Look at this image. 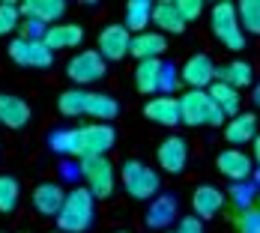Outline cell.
<instances>
[{
  "mask_svg": "<svg viewBox=\"0 0 260 233\" xmlns=\"http://www.w3.org/2000/svg\"><path fill=\"white\" fill-rule=\"evenodd\" d=\"M93 215H96V197L87 188H72L57 212L60 233H84L93 224Z\"/></svg>",
  "mask_w": 260,
  "mask_h": 233,
  "instance_id": "6da1fadb",
  "label": "cell"
},
{
  "mask_svg": "<svg viewBox=\"0 0 260 233\" xmlns=\"http://www.w3.org/2000/svg\"><path fill=\"white\" fill-rule=\"evenodd\" d=\"M180 123H185V126H221L224 114L207 96V90H188L180 99Z\"/></svg>",
  "mask_w": 260,
  "mask_h": 233,
  "instance_id": "7a4b0ae2",
  "label": "cell"
},
{
  "mask_svg": "<svg viewBox=\"0 0 260 233\" xmlns=\"http://www.w3.org/2000/svg\"><path fill=\"white\" fill-rule=\"evenodd\" d=\"M209 24H212L215 39H218L224 48H231V51H242V48H245V36H242L239 15H236L234 3H228V0L215 3V6H212V18H209Z\"/></svg>",
  "mask_w": 260,
  "mask_h": 233,
  "instance_id": "3957f363",
  "label": "cell"
},
{
  "mask_svg": "<svg viewBox=\"0 0 260 233\" xmlns=\"http://www.w3.org/2000/svg\"><path fill=\"white\" fill-rule=\"evenodd\" d=\"M120 180L135 201H150L158 194V174L153 168H147L144 161H135V158L126 161L120 171Z\"/></svg>",
  "mask_w": 260,
  "mask_h": 233,
  "instance_id": "277c9868",
  "label": "cell"
},
{
  "mask_svg": "<svg viewBox=\"0 0 260 233\" xmlns=\"http://www.w3.org/2000/svg\"><path fill=\"white\" fill-rule=\"evenodd\" d=\"M81 177L87 182V191L102 201L114 191V164L105 158V155H90V158H81Z\"/></svg>",
  "mask_w": 260,
  "mask_h": 233,
  "instance_id": "5b68a950",
  "label": "cell"
},
{
  "mask_svg": "<svg viewBox=\"0 0 260 233\" xmlns=\"http://www.w3.org/2000/svg\"><path fill=\"white\" fill-rule=\"evenodd\" d=\"M9 54L18 66H36V69H48L54 63V51L42 42V39H12L9 42Z\"/></svg>",
  "mask_w": 260,
  "mask_h": 233,
  "instance_id": "8992f818",
  "label": "cell"
},
{
  "mask_svg": "<svg viewBox=\"0 0 260 233\" xmlns=\"http://www.w3.org/2000/svg\"><path fill=\"white\" fill-rule=\"evenodd\" d=\"M117 141V131L111 129L108 123H90L78 129V144H81V158L90 155H105Z\"/></svg>",
  "mask_w": 260,
  "mask_h": 233,
  "instance_id": "52a82bcc",
  "label": "cell"
},
{
  "mask_svg": "<svg viewBox=\"0 0 260 233\" xmlns=\"http://www.w3.org/2000/svg\"><path fill=\"white\" fill-rule=\"evenodd\" d=\"M66 75L72 78L78 87L99 81V78L105 75L102 54H99V51H81V54H75V57L69 60V66H66Z\"/></svg>",
  "mask_w": 260,
  "mask_h": 233,
  "instance_id": "ba28073f",
  "label": "cell"
},
{
  "mask_svg": "<svg viewBox=\"0 0 260 233\" xmlns=\"http://www.w3.org/2000/svg\"><path fill=\"white\" fill-rule=\"evenodd\" d=\"M180 81L188 84V90H207V87L215 84V63L207 54H194L180 69Z\"/></svg>",
  "mask_w": 260,
  "mask_h": 233,
  "instance_id": "9c48e42d",
  "label": "cell"
},
{
  "mask_svg": "<svg viewBox=\"0 0 260 233\" xmlns=\"http://www.w3.org/2000/svg\"><path fill=\"white\" fill-rule=\"evenodd\" d=\"M215 164H218V174L228 177L231 182H245L251 174H254V161H251V155L242 153V150H236V147L224 150V153H218Z\"/></svg>",
  "mask_w": 260,
  "mask_h": 233,
  "instance_id": "30bf717a",
  "label": "cell"
},
{
  "mask_svg": "<svg viewBox=\"0 0 260 233\" xmlns=\"http://www.w3.org/2000/svg\"><path fill=\"white\" fill-rule=\"evenodd\" d=\"M132 45V33L123 24H108L99 33V48L96 51L102 54V60H123L129 54Z\"/></svg>",
  "mask_w": 260,
  "mask_h": 233,
  "instance_id": "8fae6325",
  "label": "cell"
},
{
  "mask_svg": "<svg viewBox=\"0 0 260 233\" xmlns=\"http://www.w3.org/2000/svg\"><path fill=\"white\" fill-rule=\"evenodd\" d=\"M180 218V207H177V197L174 194H156L147 207V227L153 230H168L171 224H177Z\"/></svg>",
  "mask_w": 260,
  "mask_h": 233,
  "instance_id": "7c38bea8",
  "label": "cell"
},
{
  "mask_svg": "<svg viewBox=\"0 0 260 233\" xmlns=\"http://www.w3.org/2000/svg\"><path fill=\"white\" fill-rule=\"evenodd\" d=\"M156 158H158V168H161V171H168V174H182V168H185V161H188V147H185L182 138L171 135L168 141L158 144Z\"/></svg>",
  "mask_w": 260,
  "mask_h": 233,
  "instance_id": "4fadbf2b",
  "label": "cell"
},
{
  "mask_svg": "<svg viewBox=\"0 0 260 233\" xmlns=\"http://www.w3.org/2000/svg\"><path fill=\"white\" fill-rule=\"evenodd\" d=\"M18 9L24 12L30 21H36L42 27H54L60 21V15L66 12V3L63 0H24Z\"/></svg>",
  "mask_w": 260,
  "mask_h": 233,
  "instance_id": "5bb4252c",
  "label": "cell"
},
{
  "mask_svg": "<svg viewBox=\"0 0 260 233\" xmlns=\"http://www.w3.org/2000/svg\"><path fill=\"white\" fill-rule=\"evenodd\" d=\"M191 209L194 215L204 221V218H212L224 209V191L215 188V185H198L194 194H191Z\"/></svg>",
  "mask_w": 260,
  "mask_h": 233,
  "instance_id": "9a60e30c",
  "label": "cell"
},
{
  "mask_svg": "<svg viewBox=\"0 0 260 233\" xmlns=\"http://www.w3.org/2000/svg\"><path fill=\"white\" fill-rule=\"evenodd\" d=\"M27 120H30V105L21 96L0 93V123L6 129H24Z\"/></svg>",
  "mask_w": 260,
  "mask_h": 233,
  "instance_id": "2e32d148",
  "label": "cell"
},
{
  "mask_svg": "<svg viewBox=\"0 0 260 233\" xmlns=\"http://www.w3.org/2000/svg\"><path fill=\"white\" fill-rule=\"evenodd\" d=\"M165 48H168V39H165L161 33H150V30H144V33L132 36L129 54L132 57H138V63H141V60H158V57L165 54Z\"/></svg>",
  "mask_w": 260,
  "mask_h": 233,
  "instance_id": "e0dca14e",
  "label": "cell"
},
{
  "mask_svg": "<svg viewBox=\"0 0 260 233\" xmlns=\"http://www.w3.org/2000/svg\"><path fill=\"white\" fill-rule=\"evenodd\" d=\"M147 117L158 123V126H177L180 123V99H174V96H156V99H150L147 102Z\"/></svg>",
  "mask_w": 260,
  "mask_h": 233,
  "instance_id": "ac0fdd59",
  "label": "cell"
},
{
  "mask_svg": "<svg viewBox=\"0 0 260 233\" xmlns=\"http://www.w3.org/2000/svg\"><path fill=\"white\" fill-rule=\"evenodd\" d=\"M81 39H84V30L78 24H54L45 30V36H42V42L51 48V51H66V48H75L81 45Z\"/></svg>",
  "mask_w": 260,
  "mask_h": 233,
  "instance_id": "d6986e66",
  "label": "cell"
},
{
  "mask_svg": "<svg viewBox=\"0 0 260 233\" xmlns=\"http://www.w3.org/2000/svg\"><path fill=\"white\" fill-rule=\"evenodd\" d=\"M63 201H66V194H63V188L57 182H39L33 188V207L42 215H57L60 207H63Z\"/></svg>",
  "mask_w": 260,
  "mask_h": 233,
  "instance_id": "ffe728a7",
  "label": "cell"
},
{
  "mask_svg": "<svg viewBox=\"0 0 260 233\" xmlns=\"http://www.w3.org/2000/svg\"><path fill=\"white\" fill-rule=\"evenodd\" d=\"M224 138L234 144L236 150L242 144L254 141L257 138V117L254 114H236V117H231V123L224 126Z\"/></svg>",
  "mask_w": 260,
  "mask_h": 233,
  "instance_id": "44dd1931",
  "label": "cell"
},
{
  "mask_svg": "<svg viewBox=\"0 0 260 233\" xmlns=\"http://www.w3.org/2000/svg\"><path fill=\"white\" fill-rule=\"evenodd\" d=\"M215 78H218L221 84L234 87V90H242V87H248V84L254 81V69H251V63H245V60H231L228 66L215 69Z\"/></svg>",
  "mask_w": 260,
  "mask_h": 233,
  "instance_id": "7402d4cb",
  "label": "cell"
},
{
  "mask_svg": "<svg viewBox=\"0 0 260 233\" xmlns=\"http://www.w3.org/2000/svg\"><path fill=\"white\" fill-rule=\"evenodd\" d=\"M153 21L161 33H182L185 30V21H182L177 3H168V0L153 3Z\"/></svg>",
  "mask_w": 260,
  "mask_h": 233,
  "instance_id": "603a6c76",
  "label": "cell"
},
{
  "mask_svg": "<svg viewBox=\"0 0 260 233\" xmlns=\"http://www.w3.org/2000/svg\"><path fill=\"white\" fill-rule=\"evenodd\" d=\"M153 21V3L150 0H129V6H126V30L129 33H144L147 24Z\"/></svg>",
  "mask_w": 260,
  "mask_h": 233,
  "instance_id": "cb8c5ba5",
  "label": "cell"
},
{
  "mask_svg": "<svg viewBox=\"0 0 260 233\" xmlns=\"http://www.w3.org/2000/svg\"><path fill=\"white\" fill-rule=\"evenodd\" d=\"M161 69L165 63L161 60H141L138 69H135V84L141 93H156L158 84H161Z\"/></svg>",
  "mask_w": 260,
  "mask_h": 233,
  "instance_id": "d4e9b609",
  "label": "cell"
},
{
  "mask_svg": "<svg viewBox=\"0 0 260 233\" xmlns=\"http://www.w3.org/2000/svg\"><path fill=\"white\" fill-rule=\"evenodd\" d=\"M207 96L218 105V111H221L224 117H236V114H239V90L221 84V81H215V84L207 90Z\"/></svg>",
  "mask_w": 260,
  "mask_h": 233,
  "instance_id": "484cf974",
  "label": "cell"
},
{
  "mask_svg": "<svg viewBox=\"0 0 260 233\" xmlns=\"http://www.w3.org/2000/svg\"><path fill=\"white\" fill-rule=\"evenodd\" d=\"M117 111H120V105H117L114 96H108V93H90V99H87V114L96 117V123L114 120Z\"/></svg>",
  "mask_w": 260,
  "mask_h": 233,
  "instance_id": "4316f807",
  "label": "cell"
},
{
  "mask_svg": "<svg viewBox=\"0 0 260 233\" xmlns=\"http://www.w3.org/2000/svg\"><path fill=\"white\" fill-rule=\"evenodd\" d=\"M51 150L60 155H75L81 158V144H78V129H57L51 135Z\"/></svg>",
  "mask_w": 260,
  "mask_h": 233,
  "instance_id": "83f0119b",
  "label": "cell"
},
{
  "mask_svg": "<svg viewBox=\"0 0 260 233\" xmlns=\"http://www.w3.org/2000/svg\"><path fill=\"white\" fill-rule=\"evenodd\" d=\"M87 99H90V93H84V90H66V93H60V114L63 117H78V114H87Z\"/></svg>",
  "mask_w": 260,
  "mask_h": 233,
  "instance_id": "f1b7e54d",
  "label": "cell"
},
{
  "mask_svg": "<svg viewBox=\"0 0 260 233\" xmlns=\"http://www.w3.org/2000/svg\"><path fill=\"white\" fill-rule=\"evenodd\" d=\"M239 12V24H242V30L245 33H254V36H260V0H242L239 6H236Z\"/></svg>",
  "mask_w": 260,
  "mask_h": 233,
  "instance_id": "f546056e",
  "label": "cell"
},
{
  "mask_svg": "<svg viewBox=\"0 0 260 233\" xmlns=\"http://www.w3.org/2000/svg\"><path fill=\"white\" fill-rule=\"evenodd\" d=\"M18 180L15 177H0V212H12L18 207Z\"/></svg>",
  "mask_w": 260,
  "mask_h": 233,
  "instance_id": "4dcf8cb0",
  "label": "cell"
},
{
  "mask_svg": "<svg viewBox=\"0 0 260 233\" xmlns=\"http://www.w3.org/2000/svg\"><path fill=\"white\" fill-rule=\"evenodd\" d=\"M257 197V188H254V182H234V188H231V201H234L236 207L242 209H251V201Z\"/></svg>",
  "mask_w": 260,
  "mask_h": 233,
  "instance_id": "1f68e13d",
  "label": "cell"
},
{
  "mask_svg": "<svg viewBox=\"0 0 260 233\" xmlns=\"http://www.w3.org/2000/svg\"><path fill=\"white\" fill-rule=\"evenodd\" d=\"M18 15L21 9L15 3H0V36H9L18 27Z\"/></svg>",
  "mask_w": 260,
  "mask_h": 233,
  "instance_id": "d6a6232c",
  "label": "cell"
},
{
  "mask_svg": "<svg viewBox=\"0 0 260 233\" xmlns=\"http://www.w3.org/2000/svg\"><path fill=\"white\" fill-rule=\"evenodd\" d=\"M236 230L239 233H260V209H245L236 218Z\"/></svg>",
  "mask_w": 260,
  "mask_h": 233,
  "instance_id": "836d02e7",
  "label": "cell"
},
{
  "mask_svg": "<svg viewBox=\"0 0 260 233\" xmlns=\"http://www.w3.org/2000/svg\"><path fill=\"white\" fill-rule=\"evenodd\" d=\"M177 9H180L182 21L188 24V21H194V18L204 12V3H201V0H177Z\"/></svg>",
  "mask_w": 260,
  "mask_h": 233,
  "instance_id": "e575fe53",
  "label": "cell"
},
{
  "mask_svg": "<svg viewBox=\"0 0 260 233\" xmlns=\"http://www.w3.org/2000/svg\"><path fill=\"white\" fill-rule=\"evenodd\" d=\"M177 84H180V78H177V69H174V66L168 63V66L161 69V84H158V90H161V96H171Z\"/></svg>",
  "mask_w": 260,
  "mask_h": 233,
  "instance_id": "d590c367",
  "label": "cell"
},
{
  "mask_svg": "<svg viewBox=\"0 0 260 233\" xmlns=\"http://www.w3.org/2000/svg\"><path fill=\"white\" fill-rule=\"evenodd\" d=\"M174 233H204V221L198 215H185V218H180V224L174 227Z\"/></svg>",
  "mask_w": 260,
  "mask_h": 233,
  "instance_id": "8d00e7d4",
  "label": "cell"
},
{
  "mask_svg": "<svg viewBox=\"0 0 260 233\" xmlns=\"http://www.w3.org/2000/svg\"><path fill=\"white\" fill-rule=\"evenodd\" d=\"M251 144H254V150H251V153H254V161H257V168H260V135L251 141Z\"/></svg>",
  "mask_w": 260,
  "mask_h": 233,
  "instance_id": "74e56055",
  "label": "cell"
},
{
  "mask_svg": "<svg viewBox=\"0 0 260 233\" xmlns=\"http://www.w3.org/2000/svg\"><path fill=\"white\" fill-rule=\"evenodd\" d=\"M251 99H254V105H257V108H260V84H257V87H254V96H251Z\"/></svg>",
  "mask_w": 260,
  "mask_h": 233,
  "instance_id": "f35d334b",
  "label": "cell"
},
{
  "mask_svg": "<svg viewBox=\"0 0 260 233\" xmlns=\"http://www.w3.org/2000/svg\"><path fill=\"white\" fill-rule=\"evenodd\" d=\"M254 182H257V185H260V168H257V171H254Z\"/></svg>",
  "mask_w": 260,
  "mask_h": 233,
  "instance_id": "ab89813d",
  "label": "cell"
},
{
  "mask_svg": "<svg viewBox=\"0 0 260 233\" xmlns=\"http://www.w3.org/2000/svg\"><path fill=\"white\" fill-rule=\"evenodd\" d=\"M117 233H129V230H117Z\"/></svg>",
  "mask_w": 260,
  "mask_h": 233,
  "instance_id": "60d3db41",
  "label": "cell"
},
{
  "mask_svg": "<svg viewBox=\"0 0 260 233\" xmlns=\"http://www.w3.org/2000/svg\"><path fill=\"white\" fill-rule=\"evenodd\" d=\"M165 233H174V230H165Z\"/></svg>",
  "mask_w": 260,
  "mask_h": 233,
  "instance_id": "b9f144b4",
  "label": "cell"
},
{
  "mask_svg": "<svg viewBox=\"0 0 260 233\" xmlns=\"http://www.w3.org/2000/svg\"><path fill=\"white\" fill-rule=\"evenodd\" d=\"M257 204H260V197H257ZM257 209H260V207H257Z\"/></svg>",
  "mask_w": 260,
  "mask_h": 233,
  "instance_id": "7bdbcfd3",
  "label": "cell"
}]
</instances>
